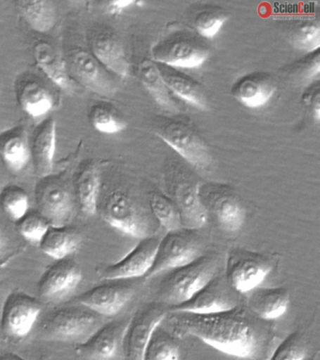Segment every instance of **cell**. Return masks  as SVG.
I'll return each mask as SVG.
<instances>
[{"label":"cell","instance_id":"52a82bcc","mask_svg":"<svg viewBox=\"0 0 320 360\" xmlns=\"http://www.w3.org/2000/svg\"><path fill=\"white\" fill-rule=\"evenodd\" d=\"M272 264L267 256L244 249L230 250L224 278L236 292L248 294L260 286L271 273Z\"/></svg>","mask_w":320,"mask_h":360},{"label":"cell","instance_id":"ac0fdd59","mask_svg":"<svg viewBox=\"0 0 320 360\" xmlns=\"http://www.w3.org/2000/svg\"><path fill=\"white\" fill-rule=\"evenodd\" d=\"M83 274L79 264L68 257L50 266L38 283V292L44 300H57L77 288Z\"/></svg>","mask_w":320,"mask_h":360},{"label":"cell","instance_id":"ffe728a7","mask_svg":"<svg viewBox=\"0 0 320 360\" xmlns=\"http://www.w3.org/2000/svg\"><path fill=\"white\" fill-rule=\"evenodd\" d=\"M91 53L108 72L127 78L130 64L120 39L110 31H101L91 39Z\"/></svg>","mask_w":320,"mask_h":360},{"label":"cell","instance_id":"f546056e","mask_svg":"<svg viewBox=\"0 0 320 360\" xmlns=\"http://www.w3.org/2000/svg\"><path fill=\"white\" fill-rule=\"evenodd\" d=\"M100 174L94 165H86L78 174L75 193L80 210L88 216L97 212L100 194Z\"/></svg>","mask_w":320,"mask_h":360},{"label":"cell","instance_id":"7402d4cb","mask_svg":"<svg viewBox=\"0 0 320 360\" xmlns=\"http://www.w3.org/2000/svg\"><path fill=\"white\" fill-rule=\"evenodd\" d=\"M57 148V125L54 118L41 121L34 132L30 152L38 176L46 177L52 174Z\"/></svg>","mask_w":320,"mask_h":360},{"label":"cell","instance_id":"5b68a950","mask_svg":"<svg viewBox=\"0 0 320 360\" xmlns=\"http://www.w3.org/2000/svg\"><path fill=\"white\" fill-rule=\"evenodd\" d=\"M167 181L169 198L181 213L182 225L186 229L198 230L207 221L206 208L200 198V182L186 171L174 169L167 173Z\"/></svg>","mask_w":320,"mask_h":360},{"label":"cell","instance_id":"e575fe53","mask_svg":"<svg viewBox=\"0 0 320 360\" xmlns=\"http://www.w3.org/2000/svg\"><path fill=\"white\" fill-rule=\"evenodd\" d=\"M89 121L96 131L105 134H116L127 127V123L114 109L105 105L92 107Z\"/></svg>","mask_w":320,"mask_h":360},{"label":"cell","instance_id":"ab89813d","mask_svg":"<svg viewBox=\"0 0 320 360\" xmlns=\"http://www.w3.org/2000/svg\"><path fill=\"white\" fill-rule=\"evenodd\" d=\"M297 70L302 80L312 81L319 78L320 72V58L319 51L308 53L307 58L300 62Z\"/></svg>","mask_w":320,"mask_h":360},{"label":"cell","instance_id":"4dcf8cb0","mask_svg":"<svg viewBox=\"0 0 320 360\" xmlns=\"http://www.w3.org/2000/svg\"><path fill=\"white\" fill-rule=\"evenodd\" d=\"M22 109L33 118L44 117L54 107V98L49 89L36 81L24 83L19 92Z\"/></svg>","mask_w":320,"mask_h":360},{"label":"cell","instance_id":"e0dca14e","mask_svg":"<svg viewBox=\"0 0 320 360\" xmlns=\"http://www.w3.org/2000/svg\"><path fill=\"white\" fill-rule=\"evenodd\" d=\"M160 238L154 236L141 239L122 260L103 269V278L113 281L144 278L153 266Z\"/></svg>","mask_w":320,"mask_h":360},{"label":"cell","instance_id":"f1b7e54d","mask_svg":"<svg viewBox=\"0 0 320 360\" xmlns=\"http://www.w3.org/2000/svg\"><path fill=\"white\" fill-rule=\"evenodd\" d=\"M27 24L39 33L49 32L57 22V10L49 0H21L16 2Z\"/></svg>","mask_w":320,"mask_h":360},{"label":"cell","instance_id":"d6a6232c","mask_svg":"<svg viewBox=\"0 0 320 360\" xmlns=\"http://www.w3.org/2000/svg\"><path fill=\"white\" fill-rule=\"evenodd\" d=\"M148 202L157 221L167 232L184 228L181 213L169 197L159 191H153L148 197Z\"/></svg>","mask_w":320,"mask_h":360},{"label":"cell","instance_id":"9a60e30c","mask_svg":"<svg viewBox=\"0 0 320 360\" xmlns=\"http://www.w3.org/2000/svg\"><path fill=\"white\" fill-rule=\"evenodd\" d=\"M41 311L37 298L23 292L8 295L2 309L1 325L5 333L15 338L27 336Z\"/></svg>","mask_w":320,"mask_h":360},{"label":"cell","instance_id":"3957f363","mask_svg":"<svg viewBox=\"0 0 320 360\" xmlns=\"http://www.w3.org/2000/svg\"><path fill=\"white\" fill-rule=\"evenodd\" d=\"M200 238L196 230L181 229L167 232L160 239L155 259L145 280H150L160 273L178 269L191 263L202 255Z\"/></svg>","mask_w":320,"mask_h":360},{"label":"cell","instance_id":"83f0119b","mask_svg":"<svg viewBox=\"0 0 320 360\" xmlns=\"http://www.w3.org/2000/svg\"><path fill=\"white\" fill-rule=\"evenodd\" d=\"M81 238L75 230L67 226H50L39 246L44 255L61 260L79 247Z\"/></svg>","mask_w":320,"mask_h":360},{"label":"cell","instance_id":"5bb4252c","mask_svg":"<svg viewBox=\"0 0 320 360\" xmlns=\"http://www.w3.org/2000/svg\"><path fill=\"white\" fill-rule=\"evenodd\" d=\"M131 281L113 280L100 284L81 295L79 302L101 316H114L127 305L136 292Z\"/></svg>","mask_w":320,"mask_h":360},{"label":"cell","instance_id":"8992f818","mask_svg":"<svg viewBox=\"0 0 320 360\" xmlns=\"http://www.w3.org/2000/svg\"><path fill=\"white\" fill-rule=\"evenodd\" d=\"M209 49L191 34L177 32L153 45V60L174 69H198L209 58Z\"/></svg>","mask_w":320,"mask_h":360},{"label":"cell","instance_id":"44dd1931","mask_svg":"<svg viewBox=\"0 0 320 360\" xmlns=\"http://www.w3.org/2000/svg\"><path fill=\"white\" fill-rule=\"evenodd\" d=\"M276 92L271 76L263 72L244 75L233 84V97L243 105L251 109L265 106Z\"/></svg>","mask_w":320,"mask_h":360},{"label":"cell","instance_id":"836d02e7","mask_svg":"<svg viewBox=\"0 0 320 360\" xmlns=\"http://www.w3.org/2000/svg\"><path fill=\"white\" fill-rule=\"evenodd\" d=\"M0 207L9 218L18 221L29 212V194L20 186L8 185L0 193Z\"/></svg>","mask_w":320,"mask_h":360},{"label":"cell","instance_id":"b9f144b4","mask_svg":"<svg viewBox=\"0 0 320 360\" xmlns=\"http://www.w3.org/2000/svg\"><path fill=\"white\" fill-rule=\"evenodd\" d=\"M132 5H134V1H131V0H117V1L108 2L106 4V10H108V13L111 14V15H120Z\"/></svg>","mask_w":320,"mask_h":360},{"label":"cell","instance_id":"d590c367","mask_svg":"<svg viewBox=\"0 0 320 360\" xmlns=\"http://www.w3.org/2000/svg\"><path fill=\"white\" fill-rule=\"evenodd\" d=\"M227 15L220 8H204L198 11L193 17L196 30L203 38L212 39L224 27Z\"/></svg>","mask_w":320,"mask_h":360},{"label":"cell","instance_id":"cb8c5ba5","mask_svg":"<svg viewBox=\"0 0 320 360\" xmlns=\"http://www.w3.org/2000/svg\"><path fill=\"white\" fill-rule=\"evenodd\" d=\"M158 65L165 83L170 92L201 111H207L210 109L207 93L196 79L174 68Z\"/></svg>","mask_w":320,"mask_h":360},{"label":"cell","instance_id":"74e56055","mask_svg":"<svg viewBox=\"0 0 320 360\" xmlns=\"http://www.w3.org/2000/svg\"><path fill=\"white\" fill-rule=\"evenodd\" d=\"M307 352V342L300 332L288 335L272 354L271 360H303Z\"/></svg>","mask_w":320,"mask_h":360},{"label":"cell","instance_id":"277c9868","mask_svg":"<svg viewBox=\"0 0 320 360\" xmlns=\"http://www.w3.org/2000/svg\"><path fill=\"white\" fill-rule=\"evenodd\" d=\"M154 131L193 168L203 170L212 165L209 146L189 124L181 120H162Z\"/></svg>","mask_w":320,"mask_h":360},{"label":"cell","instance_id":"30bf717a","mask_svg":"<svg viewBox=\"0 0 320 360\" xmlns=\"http://www.w3.org/2000/svg\"><path fill=\"white\" fill-rule=\"evenodd\" d=\"M35 195L39 213L52 226H66L74 212V201L68 186L50 174L41 177L36 186Z\"/></svg>","mask_w":320,"mask_h":360},{"label":"cell","instance_id":"6da1fadb","mask_svg":"<svg viewBox=\"0 0 320 360\" xmlns=\"http://www.w3.org/2000/svg\"><path fill=\"white\" fill-rule=\"evenodd\" d=\"M164 321L174 336L198 338L229 356L254 359L260 349V326L243 307L210 314L169 311Z\"/></svg>","mask_w":320,"mask_h":360},{"label":"cell","instance_id":"1f68e13d","mask_svg":"<svg viewBox=\"0 0 320 360\" xmlns=\"http://www.w3.org/2000/svg\"><path fill=\"white\" fill-rule=\"evenodd\" d=\"M176 338L160 323L146 346L143 360H179V347Z\"/></svg>","mask_w":320,"mask_h":360},{"label":"cell","instance_id":"4316f807","mask_svg":"<svg viewBox=\"0 0 320 360\" xmlns=\"http://www.w3.org/2000/svg\"><path fill=\"white\" fill-rule=\"evenodd\" d=\"M139 76L145 89L153 96L154 101L168 112L179 111L175 100L162 78L159 65L153 59H144L139 66Z\"/></svg>","mask_w":320,"mask_h":360},{"label":"cell","instance_id":"4fadbf2b","mask_svg":"<svg viewBox=\"0 0 320 360\" xmlns=\"http://www.w3.org/2000/svg\"><path fill=\"white\" fill-rule=\"evenodd\" d=\"M237 295L227 283L226 278L215 276L186 302L172 307L169 311L210 314L226 311L238 306Z\"/></svg>","mask_w":320,"mask_h":360},{"label":"cell","instance_id":"60d3db41","mask_svg":"<svg viewBox=\"0 0 320 360\" xmlns=\"http://www.w3.org/2000/svg\"><path fill=\"white\" fill-rule=\"evenodd\" d=\"M306 103L310 107L314 120L319 123L320 120V95L319 89H316V91L307 95Z\"/></svg>","mask_w":320,"mask_h":360},{"label":"cell","instance_id":"ee69618b","mask_svg":"<svg viewBox=\"0 0 320 360\" xmlns=\"http://www.w3.org/2000/svg\"><path fill=\"white\" fill-rule=\"evenodd\" d=\"M40 360H51L49 356H46V354H44V356H41Z\"/></svg>","mask_w":320,"mask_h":360},{"label":"cell","instance_id":"d6986e66","mask_svg":"<svg viewBox=\"0 0 320 360\" xmlns=\"http://www.w3.org/2000/svg\"><path fill=\"white\" fill-rule=\"evenodd\" d=\"M127 323L112 322L100 326L77 348L89 360H112L122 347L123 335Z\"/></svg>","mask_w":320,"mask_h":360},{"label":"cell","instance_id":"7a4b0ae2","mask_svg":"<svg viewBox=\"0 0 320 360\" xmlns=\"http://www.w3.org/2000/svg\"><path fill=\"white\" fill-rule=\"evenodd\" d=\"M219 260L215 255H202L191 263L170 270L160 283V302L170 308L186 302L217 276Z\"/></svg>","mask_w":320,"mask_h":360},{"label":"cell","instance_id":"8fae6325","mask_svg":"<svg viewBox=\"0 0 320 360\" xmlns=\"http://www.w3.org/2000/svg\"><path fill=\"white\" fill-rule=\"evenodd\" d=\"M101 315L87 308L70 307L50 315L44 332L52 339L75 340L91 336L100 328Z\"/></svg>","mask_w":320,"mask_h":360},{"label":"cell","instance_id":"603a6c76","mask_svg":"<svg viewBox=\"0 0 320 360\" xmlns=\"http://www.w3.org/2000/svg\"><path fill=\"white\" fill-rule=\"evenodd\" d=\"M248 309L255 316L264 320H274L288 311L290 297L283 287H264L248 292Z\"/></svg>","mask_w":320,"mask_h":360},{"label":"cell","instance_id":"9c48e42d","mask_svg":"<svg viewBox=\"0 0 320 360\" xmlns=\"http://www.w3.org/2000/svg\"><path fill=\"white\" fill-rule=\"evenodd\" d=\"M102 215L108 224L125 235L140 239L153 236L147 219L124 191H114L108 194L103 202Z\"/></svg>","mask_w":320,"mask_h":360},{"label":"cell","instance_id":"7c38bea8","mask_svg":"<svg viewBox=\"0 0 320 360\" xmlns=\"http://www.w3.org/2000/svg\"><path fill=\"white\" fill-rule=\"evenodd\" d=\"M200 198L206 210L209 208L215 214L219 225L226 233L238 232L243 226L245 208L230 188L224 186L201 185Z\"/></svg>","mask_w":320,"mask_h":360},{"label":"cell","instance_id":"2e32d148","mask_svg":"<svg viewBox=\"0 0 320 360\" xmlns=\"http://www.w3.org/2000/svg\"><path fill=\"white\" fill-rule=\"evenodd\" d=\"M68 62L72 75L86 89L103 97L115 95L116 84L91 52L75 48L68 53Z\"/></svg>","mask_w":320,"mask_h":360},{"label":"cell","instance_id":"8d00e7d4","mask_svg":"<svg viewBox=\"0 0 320 360\" xmlns=\"http://www.w3.org/2000/svg\"><path fill=\"white\" fill-rule=\"evenodd\" d=\"M291 44L297 50L310 53L319 51L320 45V27L314 20H306L297 25L291 34Z\"/></svg>","mask_w":320,"mask_h":360},{"label":"cell","instance_id":"484cf974","mask_svg":"<svg viewBox=\"0 0 320 360\" xmlns=\"http://www.w3.org/2000/svg\"><path fill=\"white\" fill-rule=\"evenodd\" d=\"M0 157L13 172L23 170L32 159L30 143L23 129L15 128L0 135Z\"/></svg>","mask_w":320,"mask_h":360},{"label":"cell","instance_id":"ba28073f","mask_svg":"<svg viewBox=\"0 0 320 360\" xmlns=\"http://www.w3.org/2000/svg\"><path fill=\"white\" fill-rule=\"evenodd\" d=\"M168 312L169 307L154 301L145 304L134 314L123 335L122 349L126 360H143L151 335Z\"/></svg>","mask_w":320,"mask_h":360},{"label":"cell","instance_id":"7bdbcfd3","mask_svg":"<svg viewBox=\"0 0 320 360\" xmlns=\"http://www.w3.org/2000/svg\"><path fill=\"white\" fill-rule=\"evenodd\" d=\"M0 360H26L15 353H4L0 354Z\"/></svg>","mask_w":320,"mask_h":360},{"label":"cell","instance_id":"f35d334b","mask_svg":"<svg viewBox=\"0 0 320 360\" xmlns=\"http://www.w3.org/2000/svg\"><path fill=\"white\" fill-rule=\"evenodd\" d=\"M18 222V230L20 235L32 243L39 244L51 224L40 213H30Z\"/></svg>","mask_w":320,"mask_h":360},{"label":"cell","instance_id":"d4e9b609","mask_svg":"<svg viewBox=\"0 0 320 360\" xmlns=\"http://www.w3.org/2000/svg\"><path fill=\"white\" fill-rule=\"evenodd\" d=\"M33 56L37 66L56 84L64 91H71L66 62L49 42L39 41L33 46Z\"/></svg>","mask_w":320,"mask_h":360}]
</instances>
